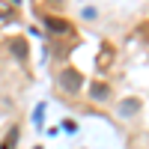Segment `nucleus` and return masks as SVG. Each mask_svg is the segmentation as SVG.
Wrapping results in <instances>:
<instances>
[{
    "mask_svg": "<svg viewBox=\"0 0 149 149\" xmlns=\"http://www.w3.org/2000/svg\"><path fill=\"white\" fill-rule=\"evenodd\" d=\"M84 86V74L78 69H63L60 72V90H66V93H78Z\"/></svg>",
    "mask_w": 149,
    "mask_h": 149,
    "instance_id": "obj_1",
    "label": "nucleus"
},
{
    "mask_svg": "<svg viewBox=\"0 0 149 149\" xmlns=\"http://www.w3.org/2000/svg\"><path fill=\"white\" fill-rule=\"evenodd\" d=\"M90 93H93V98H104V95H107V86H104V84H95Z\"/></svg>",
    "mask_w": 149,
    "mask_h": 149,
    "instance_id": "obj_5",
    "label": "nucleus"
},
{
    "mask_svg": "<svg viewBox=\"0 0 149 149\" xmlns=\"http://www.w3.org/2000/svg\"><path fill=\"white\" fill-rule=\"evenodd\" d=\"M15 140H18V128H9L6 137L0 140V149H15Z\"/></svg>",
    "mask_w": 149,
    "mask_h": 149,
    "instance_id": "obj_2",
    "label": "nucleus"
},
{
    "mask_svg": "<svg viewBox=\"0 0 149 149\" xmlns=\"http://www.w3.org/2000/svg\"><path fill=\"white\" fill-rule=\"evenodd\" d=\"M119 110L128 116V113H137V110H140V104H137V102H122V107H119Z\"/></svg>",
    "mask_w": 149,
    "mask_h": 149,
    "instance_id": "obj_4",
    "label": "nucleus"
},
{
    "mask_svg": "<svg viewBox=\"0 0 149 149\" xmlns=\"http://www.w3.org/2000/svg\"><path fill=\"white\" fill-rule=\"evenodd\" d=\"M48 27H51L54 33H66L69 24H66V21H57V18H48Z\"/></svg>",
    "mask_w": 149,
    "mask_h": 149,
    "instance_id": "obj_3",
    "label": "nucleus"
}]
</instances>
